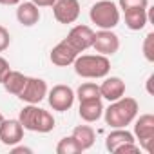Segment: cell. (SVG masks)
Instances as JSON below:
<instances>
[{"label":"cell","instance_id":"obj_1","mask_svg":"<svg viewBox=\"0 0 154 154\" xmlns=\"http://www.w3.org/2000/svg\"><path fill=\"white\" fill-rule=\"evenodd\" d=\"M138 102L131 96H122L116 102H111L107 109H103V120L111 129H123L131 125L138 114Z\"/></svg>","mask_w":154,"mask_h":154},{"label":"cell","instance_id":"obj_2","mask_svg":"<svg viewBox=\"0 0 154 154\" xmlns=\"http://www.w3.org/2000/svg\"><path fill=\"white\" fill-rule=\"evenodd\" d=\"M18 122L22 123L24 131H31V132H40V134H47L54 129V118L49 111L40 109L38 103H27L20 114H18Z\"/></svg>","mask_w":154,"mask_h":154},{"label":"cell","instance_id":"obj_3","mask_svg":"<svg viewBox=\"0 0 154 154\" xmlns=\"http://www.w3.org/2000/svg\"><path fill=\"white\" fill-rule=\"evenodd\" d=\"M72 65L76 74L89 80L105 78L111 71L109 56H103V54H78Z\"/></svg>","mask_w":154,"mask_h":154},{"label":"cell","instance_id":"obj_4","mask_svg":"<svg viewBox=\"0 0 154 154\" xmlns=\"http://www.w3.org/2000/svg\"><path fill=\"white\" fill-rule=\"evenodd\" d=\"M89 18L100 29H114L120 24V9L111 0H98L89 9Z\"/></svg>","mask_w":154,"mask_h":154},{"label":"cell","instance_id":"obj_5","mask_svg":"<svg viewBox=\"0 0 154 154\" xmlns=\"http://www.w3.org/2000/svg\"><path fill=\"white\" fill-rule=\"evenodd\" d=\"M74 98H76L74 91L69 85H63V84H58L51 91H47V102H49L51 109L58 111V112L69 111L74 103Z\"/></svg>","mask_w":154,"mask_h":154},{"label":"cell","instance_id":"obj_6","mask_svg":"<svg viewBox=\"0 0 154 154\" xmlns=\"http://www.w3.org/2000/svg\"><path fill=\"white\" fill-rule=\"evenodd\" d=\"M91 47L98 54L112 56L120 49V38H118L116 33H112V29H100V31L94 33V38H93V45Z\"/></svg>","mask_w":154,"mask_h":154},{"label":"cell","instance_id":"obj_7","mask_svg":"<svg viewBox=\"0 0 154 154\" xmlns=\"http://www.w3.org/2000/svg\"><path fill=\"white\" fill-rule=\"evenodd\" d=\"M53 15L58 24H74L80 17V2L78 0H54Z\"/></svg>","mask_w":154,"mask_h":154},{"label":"cell","instance_id":"obj_8","mask_svg":"<svg viewBox=\"0 0 154 154\" xmlns=\"http://www.w3.org/2000/svg\"><path fill=\"white\" fill-rule=\"evenodd\" d=\"M93 38H94V31L89 26H82L80 24V26H74L63 40L80 54V53L87 51L93 45Z\"/></svg>","mask_w":154,"mask_h":154},{"label":"cell","instance_id":"obj_9","mask_svg":"<svg viewBox=\"0 0 154 154\" xmlns=\"http://www.w3.org/2000/svg\"><path fill=\"white\" fill-rule=\"evenodd\" d=\"M134 138L140 140V147L145 152H150V143L154 140V116L152 114H141L134 122Z\"/></svg>","mask_w":154,"mask_h":154},{"label":"cell","instance_id":"obj_10","mask_svg":"<svg viewBox=\"0 0 154 154\" xmlns=\"http://www.w3.org/2000/svg\"><path fill=\"white\" fill-rule=\"evenodd\" d=\"M47 84L42 78H35V76H27L26 85L20 91L18 98L26 103H40L47 96Z\"/></svg>","mask_w":154,"mask_h":154},{"label":"cell","instance_id":"obj_11","mask_svg":"<svg viewBox=\"0 0 154 154\" xmlns=\"http://www.w3.org/2000/svg\"><path fill=\"white\" fill-rule=\"evenodd\" d=\"M24 138V127L18 120H4L0 125V141L8 147H13L20 143Z\"/></svg>","mask_w":154,"mask_h":154},{"label":"cell","instance_id":"obj_12","mask_svg":"<svg viewBox=\"0 0 154 154\" xmlns=\"http://www.w3.org/2000/svg\"><path fill=\"white\" fill-rule=\"evenodd\" d=\"M100 96L107 102H116L125 96V82L120 76H105V80L100 85Z\"/></svg>","mask_w":154,"mask_h":154},{"label":"cell","instance_id":"obj_13","mask_svg":"<svg viewBox=\"0 0 154 154\" xmlns=\"http://www.w3.org/2000/svg\"><path fill=\"white\" fill-rule=\"evenodd\" d=\"M78 53H76L65 40H62L60 44H56L53 49H51V54H49V60L58 65V67H67V65H72V62L76 60Z\"/></svg>","mask_w":154,"mask_h":154},{"label":"cell","instance_id":"obj_14","mask_svg":"<svg viewBox=\"0 0 154 154\" xmlns=\"http://www.w3.org/2000/svg\"><path fill=\"white\" fill-rule=\"evenodd\" d=\"M78 114L84 122L87 123H94L102 118L103 114V103H102V98H94V100H84L80 102V109H78Z\"/></svg>","mask_w":154,"mask_h":154},{"label":"cell","instance_id":"obj_15","mask_svg":"<svg viewBox=\"0 0 154 154\" xmlns=\"http://www.w3.org/2000/svg\"><path fill=\"white\" fill-rule=\"evenodd\" d=\"M134 141H136L134 134L129 132L125 127H123V129H112V131L109 132V136L105 138V149H107L109 152H114V154H116V150H118L122 145H125V143H134Z\"/></svg>","mask_w":154,"mask_h":154},{"label":"cell","instance_id":"obj_16","mask_svg":"<svg viewBox=\"0 0 154 154\" xmlns=\"http://www.w3.org/2000/svg\"><path fill=\"white\" fill-rule=\"evenodd\" d=\"M17 20H18L24 27H33L35 24H38V20H40V9H38V6H35L31 0H29V2L18 4Z\"/></svg>","mask_w":154,"mask_h":154},{"label":"cell","instance_id":"obj_17","mask_svg":"<svg viewBox=\"0 0 154 154\" xmlns=\"http://www.w3.org/2000/svg\"><path fill=\"white\" fill-rule=\"evenodd\" d=\"M125 15V26L131 31H140L147 26L149 18H147V8H134V9H127L123 11Z\"/></svg>","mask_w":154,"mask_h":154},{"label":"cell","instance_id":"obj_18","mask_svg":"<svg viewBox=\"0 0 154 154\" xmlns=\"http://www.w3.org/2000/svg\"><path fill=\"white\" fill-rule=\"evenodd\" d=\"M71 136L78 141L82 152L84 150H89L94 145V140H96V132H94V129L91 125H78V127H74Z\"/></svg>","mask_w":154,"mask_h":154},{"label":"cell","instance_id":"obj_19","mask_svg":"<svg viewBox=\"0 0 154 154\" xmlns=\"http://www.w3.org/2000/svg\"><path fill=\"white\" fill-rule=\"evenodd\" d=\"M26 80H27L26 74H22L20 71H13V69H11V71L6 74V78H4L2 85H4V89H6L9 94L18 96L20 91H22L24 85H26Z\"/></svg>","mask_w":154,"mask_h":154},{"label":"cell","instance_id":"obj_20","mask_svg":"<svg viewBox=\"0 0 154 154\" xmlns=\"http://www.w3.org/2000/svg\"><path fill=\"white\" fill-rule=\"evenodd\" d=\"M74 96L78 98L80 102H84V100L102 98V96H100V85H96V84H93V82H85V84H82L78 89H76Z\"/></svg>","mask_w":154,"mask_h":154},{"label":"cell","instance_id":"obj_21","mask_svg":"<svg viewBox=\"0 0 154 154\" xmlns=\"http://www.w3.org/2000/svg\"><path fill=\"white\" fill-rule=\"evenodd\" d=\"M78 152H82V149L72 136L62 138L56 145V154H78Z\"/></svg>","mask_w":154,"mask_h":154},{"label":"cell","instance_id":"obj_22","mask_svg":"<svg viewBox=\"0 0 154 154\" xmlns=\"http://www.w3.org/2000/svg\"><path fill=\"white\" fill-rule=\"evenodd\" d=\"M143 56L147 62H154V33H149L143 38Z\"/></svg>","mask_w":154,"mask_h":154},{"label":"cell","instance_id":"obj_23","mask_svg":"<svg viewBox=\"0 0 154 154\" xmlns=\"http://www.w3.org/2000/svg\"><path fill=\"white\" fill-rule=\"evenodd\" d=\"M120 9L127 11V9H134V8H147L149 0H118Z\"/></svg>","mask_w":154,"mask_h":154},{"label":"cell","instance_id":"obj_24","mask_svg":"<svg viewBox=\"0 0 154 154\" xmlns=\"http://www.w3.org/2000/svg\"><path fill=\"white\" fill-rule=\"evenodd\" d=\"M9 44H11V35H9V31H8L4 26H0V53L6 51V49L9 47Z\"/></svg>","mask_w":154,"mask_h":154},{"label":"cell","instance_id":"obj_25","mask_svg":"<svg viewBox=\"0 0 154 154\" xmlns=\"http://www.w3.org/2000/svg\"><path fill=\"white\" fill-rule=\"evenodd\" d=\"M129 152H140V145H136V141L134 143H125V145H122L118 150H116V154H129Z\"/></svg>","mask_w":154,"mask_h":154},{"label":"cell","instance_id":"obj_26","mask_svg":"<svg viewBox=\"0 0 154 154\" xmlns=\"http://www.w3.org/2000/svg\"><path fill=\"white\" fill-rule=\"evenodd\" d=\"M11 71V67H9V62L4 58V56H0V84L4 82V78H6V74Z\"/></svg>","mask_w":154,"mask_h":154},{"label":"cell","instance_id":"obj_27","mask_svg":"<svg viewBox=\"0 0 154 154\" xmlns=\"http://www.w3.org/2000/svg\"><path fill=\"white\" fill-rule=\"evenodd\" d=\"M31 2L38 8H51L54 4V0H31Z\"/></svg>","mask_w":154,"mask_h":154},{"label":"cell","instance_id":"obj_28","mask_svg":"<svg viewBox=\"0 0 154 154\" xmlns=\"http://www.w3.org/2000/svg\"><path fill=\"white\" fill-rule=\"evenodd\" d=\"M20 0H0V6H18Z\"/></svg>","mask_w":154,"mask_h":154},{"label":"cell","instance_id":"obj_29","mask_svg":"<svg viewBox=\"0 0 154 154\" xmlns=\"http://www.w3.org/2000/svg\"><path fill=\"white\" fill-rule=\"evenodd\" d=\"M11 150H13L15 154H17V152H33L29 147H15V145H13V149H11Z\"/></svg>","mask_w":154,"mask_h":154},{"label":"cell","instance_id":"obj_30","mask_svg":"<svg viewBox=\"0 0 154 154\" xmlns=\"http://www.w3.org/2000/svg\"><path fill=\"white\" fill-rule=\"evenodd\" d=\"M152 80H154V74H150L149 76V80H147V91L152 94V87H150V84H152Z\"/></svg>","mask_w":154,"mask_h":154},{"label":"cell","instance_id":"obj_31","mask_svg":"<svg viewBox=\"0 0 154 154\" xmlns=\"http://www.w3.org/2000/svg\"><path fill=\"white\" fill-rule=\"evenodd\" d=\"M4 120H6V118H4V114H2V112H0V125H2V123H4Z\"/></svg>","mask_w":154,"mask_h":154}]
</instances>
